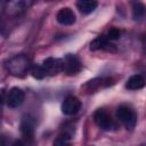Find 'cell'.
I'll list each match as a JSON object with an SVG mask.
<instances>
[{"label":"cell","instance_id":"cell-1","mask_svg":"<svg viewBox=\"0 0 146 146\" xmlns=\"http://www.w3.org/2000/svg\"><path fill=\"white\" fill-rule=\"evenodd\" d=\"M6 67L10 74L15 76H22L29 68V60L24 55H17L7 62Z\"/></svg>","mask_w":146,"mask_h":146},{"label":"cell","instance_id":"cell-2","mask_svg":"<svg viewBox=\"0 0 146 146\" xmlns=\"http://www.w3.org/2000/svg\"><path fill=\"white\" fill-rule=\"evenodd\" d=\"M116 117L120 122L124 124L127 129H132L137 122V115L132 108L125 105H121L116 110Z\"/></svg>","mask_w":146,"mask_h":146},{"label":"cell","instance_id":"cell-3","mask_svg":"<svg viewBox=\"0 0 146 146\" xmlns=\"http://www.w3.org/2000/svg\"><path fill=\"white\" fill-rule=\"evenodd\" d=\"M62 113L65 115H75L81 110V102L75 96H67L62 103Z\"/></svg>","mask_w":146,"mask_h":146},{"label":"cell","instance_id":"cell-4","mask_svg":"<svg viewBox=\"0 0 146 146\" xmlns=\"http://www.w3.org/2000/svg\"><path fill=\"white\" fill-rule=\"evenodd\" d=\"M94 120H95V123L104 130H111V129L115 128V123L113 122L112 117L104 110L96 111L94 114Z\"/></svg>","mask_w":146,"mask_h":146},{"label":"cell","instance_id":"cell-5","mask_svg":"<svg viewBox=\"0 0 146 146\" xmlns=\"http://www.w3.org/2000/svg\"><path fill=\"white\" fill-rule=\"evenodd\" d=\"M62 62H63V71H65L67 74H75L80 72L82 67L79 58L72 54H67L64 57V59H62Z\"/></svg>","mask_w":146,"mask_h":146},{"label":"cell","instance_id":"cell-6","mask_svg":"<svg viewBox=\"0 0 146 146\" xmlns=\"http://www.w3.org/2000/svg\"><path fill=\"white\" fill-rule=\"evenodd\" d=\"M25 99V94L21 88L14 87L10 89L8 96H7V105L10 108H17L19 107Z\"/></svg>","mask_w":146,"mask_h":146},{"label":"cell","instance_id":"cell-7","mask_svg":"<svg viewBox=\"0 0 146 146\" xmlns=\"http://www.w3.org/2000/svg\"><path fill=\"white\" fill-rule=\"evenodd\" d=\"M41 66L44 68V71L47 72L48 75H54V74H57L60 71H63V62L59 58L49 57L43 60Z\"/></svg>","mask_w":146,"mask_h":146},{"label":"cell","instance_id":"cell-8","mask_svg":"<svg viewBox=\"0 0 146 146\" xmlns=\"http://www.w3.org/2000/svg\"><path fill=\"white\" fill-rule=\"evenodd\" d=\"M57 22L62 25H73L75 23V14L70 8H62L56 15Z\"/></svg>","mask_w":146,"mask_h":146},{"label":"cell","instance_id":"cell-9","mask_svg":"<svg viewBox=\"0 0 146 146\" xmlns=\"http://www.w3.org/2000/svg\"><path fill=\"white\" fill-rule=\"evenodd\" d=\"M21 130L26 140H32L34 136V123L30 117H24L21 122Z\"/></svg>","mask_w":146,"mask_h":146},{"label":"cell","instance_id":"cell-10","mask_svg":"<svg viewBox=\"0 0 146 146\" xmlns=\"http://www.w3.org/2000/svg\"><path fill=\"white\" fill-rule=\"evenodd\" d=\"M145 86V79L140 74H135L130 76L125 83V88L129 90H138Z\"/></svg>","mask_w":146,"mask_h":146},{"label":"cell","instance_id":"cell-11","mask_svg":"<svg viewBox=\"0 0 146 146\" xmlns=\"http://www.w3.org/2000/svg\"><path fill=\"white\" fill-rule=\"evenodd\" d=\"M76 6L82 14H90L97 8L98 2H96V1H79V2H76Z\"/></svg>","mask_w":146,"mask_h":146},{"label":"cell","instance_id":"cell-12","mask_svg":"<svg viewBox=\"0 0 146 146\" xmlns=\"http://www.w3.org/2000/svg\"><path fill=\"white\" fill-rule=\"evenodd\" d=\"M108 46L107 39L105 36H98L96 39H94L90 43V49L91 50H98V49H104Z\"/></svg>","mask_w":146,"mask_h":146},{"label":"cell","instance_id":"cell-13","mask_svg":"<svg viewBox=\"0 0 146 146\" xmlns=\"http://www.w3.org/2000/svg\"><path fill=\"white\" fill-rule=\"evenodd\" d=\"M54 146H71V136L68 133H62V135H59L55 139Z\"/></svg>","mask_w":146,"mask_h":146},{"label":"cell","instance_id":"cell-14","mask_svg":"<svg viewBox=\"0 0 146 146\" xmlns=\"http://www.w3.org/2000/svg\"><path fill=\"white\" fill-rule=\"evenodd\" d=\"M31 74L35 79H43L44 76L48 75L47 72L44 71V68L41 65H33L31 67Z\"/></svg>","mask_w":146,"mask_h":146},{"label":"cell","instance_id":"cell-15","mask_svg":"<svg viewBox=\"0 0 146 146\" xmlns=\"http://www.w3.org/2000/svg\"><path fill=\"white\" fill-rule=\"evenodd\" d=\"M145 13V7L140 2H135L132 7V17L135 19H139Z\"/></svg>","mask_w":146,"mask_h":146},{"label":"cell","instance_id":"cell-16","mask_svg":"<svg viewBox=\"0 0 146 146\" xmlns=\"http://www.w3.org/2000/svg\"><path fill=\"white\" fill-rule=\"evenodd\" d=\"M120 35H121V32L117 29H111L108 34H107V38L110 40H116V39L120 38Z\"/></svg>","mask_w":146,"mask_h":146},{"label":"cell","instance_id":"cell-17","mask_svg":"<svg viewBox=\"0 0 146 146\" xmlns=\"http://www.w3.org/2000/svg\"><path fill=\"white\" fill-rule=\"evenodd\" d=\"M11 146H26V144H25L24 140H22V139H17V140L14 141V144H13Z\"/></svg>","mask_w":146,"mask_h":146},{"label":"cell","instance_id":"cell-18","mask_svg":"<svg viewBox=\"0 0 146 146\" xmlns=\"http://www.w3.org/2000/svg\"><path fill=\"white\" fill-rule=\"evenodd\" d=\"M3 102H5V91L3 89H0V107L2 106Z\"/></svg>","mask_w":146,"mask_h":146},{"label":"cell","instance_id":"cell-19","mask_svg":"<svg viewBox=\"0 0 146 146\" xmlns=\"http://www.w3.org/2000/svg\"><path fill=\"white\" fill-rule=\"evenodd\" d=\"M0 146H7L6 137H5L3 135H0Z\"/></svg>","mask_w":146,"mask_h":146}]
</instances>
